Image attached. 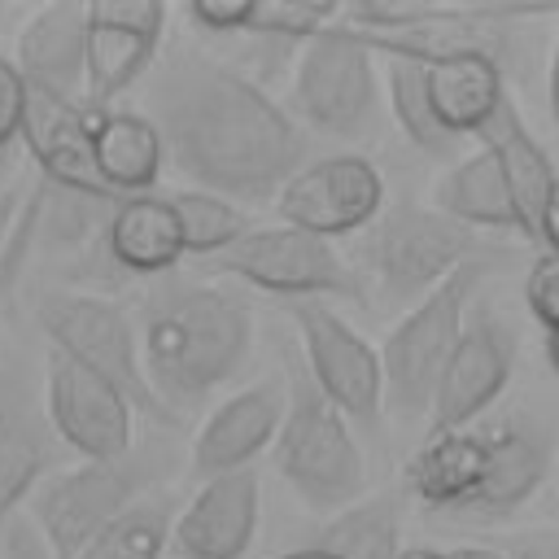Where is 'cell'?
Segmentation results:
<instances>
[{
  "label": "cell",
  "mask_w": 559,
  "mask_h": 559,
  "mask_svg": "<svg viewBox=\"0 0 559 559\" xmlns=\"http://www.w3.org/2000/svg\"><path fill=\"white\" fill-rule=\"evenodd\" d=\"M166 162L223 201H266L306 166V131L240 70L175 52L148 87Z\"/></svg>",
  "instance_id": "6da1fadb"
},
{
  "label": "cell",
  "mask_w": 559,
  "mask_h": 559,
  "mask_svg": "<svg viewBox=\"0 0 559 559\" xmlns=\"http://www.w3.org/2000/svg\"><path fill=\"white\" fill-rule=\"evenodd\" d=\"M140 358L170 415L197 411L249 358L253 310L240 293L197 275H157L140 297Z\"/></svg>",
  "instance_id": "7a4b0ae2"
},
{
  "label": "cell",
  "mask_w": 559,
  "mask_h": 559,
  "mask_svg": "<svg viewBox=\"0 0 559 559\" xmlns=\"http://www.w3.org/2000/svg\"><path fill=\"white\" fill-rule=\"evenodd\" d=\"M170 472L175 445L166 437H148L118 459H79L74 467H57L31 493L26 515L39 524L57 559H79L100 528H109L140 498L157 493Z\"/></svg>",
  "instance_id": "3957f363"
},
{
  "label": "cell",
  "mask_w": 559,
  "mask_h": 559,
  "mask_svg": "<svg viewBox=\"0 0 559 559\" xmlns=\"http://www.w3.org/2000/svg\"><path fill=\"white\" fill-rule=\"evenodd\" d=\"M35 323L57 354L87 367L105 384H114L135 406V415H144L153 428L175 432L183 424L179 415H170L162 406V397L153 393V384L144 376L140 332H135V319L127 314V306H118L105 293L52 284V288H39V297H35Z\"/></svg>",
  "instance_id": "277c9868"
},
{
  "label": "cell",
  "mask_w": 559,
  "mask_h": 559,
  "mask_svg": "<svg viewBox=\"0 0 559 559\" xmlns=\"http://www.w3.org/2000/svg\"><path fill=\"white\" fill-rule=\"evenodd\" d=\"M275 472L310 511H345L367 489L362 450L345 415L314 389L306 371H288V411L271 445Z\"/></svg>",
  "instance_id": "5b68a950"
},
{
  "label": "cell",
  "mask_w": 559,
  "mask_h": 559,
  "mask_svg": "<svg viewBox=\"0 0 559 559\" xmlns=\"http://www.w3.org/2000/svg\"><path fill=\"white\" fill-rule=\"evenodd\" d=\"M489 271L485 253L467 258L454 275H445L419 306L402 314V323L389 332L380 367H384V397L393 402L397 415L415 419L432 406V393L441 384V371L467 328V301Z\"/></svg>",
  "instance_id": "8992f818"
},
{
  "label": "cell",
  "mask_w": 559,
  "mask_h": 559,
  "mask_svg": "<svg viewBox=\"0 0 559 559\" xmlns=\"http://www.w3.org/2000/svg\"><path fill=\"white\" fill-rule=\"evenodd\" d=\"M476 231L454 223L441 210L419 205H389L367 227L362 258L384 288V301L419 306L445 275H454L467 258H476Z\"/></svg>",
  "instance_id": "52a82bcc"
},
{
  "label": "cell",
  "mask_w": 559,
  "mask_h": 559,
  "mask_svg": "<svg viewBox=\"0 0 559 559\" xmlns=\"http://www.w3.org/2000/svg\"><path fill=\"white\" fill-rule=\"evenodd\" d=\"M293 109L306 118V127L336 140H362L376 127V52L354 26H323L310 44H301V61L293 74Z\"/></svg>",
  "instance_id": "ba28073f"
},
{
  "label": "cell",
  "mask_w": 559,
  "mask_h": 559,
  "mask_svg": "<svg viewBox=\"0 0 559 559\" xmlns=\"http://www.w3.org/2000/svg\"><path fill=\"white\" fill-rule=\"evenodd\" d=\"M205 271L236 275L262 293H280L288 301H319V297H349L362 301V284L341 262V253L301 227L275 223V227H249L231 249L218 258H205Z\"/></svg>",
  "instance_id": "9c48e42d"
},
{
  "label": "cell",
  "mask_w": 559,
  "mask_h": 559,
  "mask_svg": "<svg viewBox=\"0 0 559 559\" xmlns=\"http://www.w3.org/2000/svg\"><path fill=\"white\" fill-rule=\"evenodd\" d=\"M293 328L301 336V354H306V376L314 380V389L345 415L358 424H376L380 402H384V367L380 354L323 301H293L288 306Z\"/></svg>",
  "instance_id": "30bf717a"
},
{
  "label": "cell",
  "mask_w": 559,
  "mask_h": 559,
  "mask_svg": "<svg viewBox=\"0 0 559 559\" xmlns=\"http://www.w3.org/2000/svg\"><path fill=\"white\" fill-rule=\"evenodd\" d=\"M380 210H384V179L362 153H332L306 162L275 197L280 223L323 240L371 227Z\"/></svg>",
  "instance_id": "8fae6325"
},
{
  "label": "cell",
  "mask_w": 559,
  "mask_h": 559,
  "mask_svg": "<svg viewBox=\"0 0 559 559\" xmlns=\"http://www.w3.org/2000/svg\"><path fill=\"white\" fill-rule=\"evenodd\" d=\"M44 415L79 459H118L135 445V406L57 349L44 358Z\"/></svg>",
  "instance_id": "7c38bea8"
},
{
  "label": "cell",
  "mask_w": 559,
  "mask_h": 559,
  "mask_svg": "<svg viewBox=\"0 0 559 559\" xmlns=\"http://www.w3.org/2000/svg\"><path fill=\"white\" fill-rule=\"evenodd\" d=\"M166 4L157 0H87V109H109L157 57Z\"/></svg>",
  "instance_id": "4fadbf2b"
},
{
  "label": "cell",
  "mask_w": 559,
  "mask_h": 559,
  "mask_svg": "<svg viewBox=\"0 0 559 559\" xmlns=\"http://www.w3.org/2000/svg\"><path fill=\"white\" fill-rule=\"evenodd\" d=\"M511 362H515V345H511V332L502 328V319H493V310H480L476 319H467V328L441 371V384L432 393L428 437L472 428L507 389Z\"/></svg>",
  "instance_id": "5bb4252c"
},
{
  "label": "cell",
  "mask_w": 559,
  "mask_h": 559,
  "mask_svg": "<svg viewBox=\"0 0 559 559\" xmlns=\"http://www.w3.org/2000/svg\"><path fill=\"white\" fill-rule=\"evenodd\" d=\"M61 441L44 415L35 380L4 362L0 367V528L31 502L44 476L61 467Z\"/></svg>",
  "instance_id": "9a60e30c"
},
{
  "label": "cell",
  "mask_w": 559,
  "mask_h": 559,
  "mask_svg": "<svg viewBox=\"0 0 559 559\" xmlns=\"http://www.w3.org/2000/svg\"><path fill=\"white\" fill-rule=\"evenodd\" d=\"M284 411H288V384L280 380H258L231 393L223 406L210 411V419L192 437V450H188L192 476L214 480V476L253 467V459L275 445Z\"/></svg>",
  "instance_id": "2e32d148"
},
{
  "label": "cell",
  "mask_w": 559,
  "mask_h": 559,
  "mask_svg": "<svg viewBox=\"0 0 559 559\" xmlns=\"http://www.w3.org/2000/svg\"><path fill=\"white\" fill-rule=\"evenodd\" d=\"M258 533V472H227L201 480V489L175 515L179 559H245Z\"/></svg>",
  "instance_id": "e0dca14e"
},
{
  "label": "cell",
  "mask_w": 559,
  "mask_h": 559,
  "mask_svg": "<svg viewBox=\"0 0 559 559\" xmlns=\"http://www.w3.org/2000/svg\"><path fill=\"white\" fill-rule=\"evenodd\" d=\"M17 74L26 87L83 105L87 92V4L52 0L39 4L17 31Z\"/></svg>",
  "instance_id": "ac0fdd59"
},
{
  "label": "cell",
  "mask_w": 559,
  "mask_h": 559,
  "mask_svg": "<svg viewBox=\"0 0 559 559\" xmlns=\"http://www.w3.org/2000/svg\"><path fill=\"white\" fill-rule=\"evenodd\" d=\"M17 144L31 153L39 179H48L57 188L109 197L96 175V157H92V109L87 105L26 87V114H22Z\"/></svg>",
  "instance_id": "d6986e66"
},
{
  "label": "cell",
  "mask_w": 559,
  "mask_h": 559,
  "mask_svg": "<svg viewBox=\"0 0 559 559\" xmlns=\"http://www.w3.org/2000/svg\"><path fill=\"white\" fill-rule=\"evenodd\" d=\"M489 437V463L485 476L476 485V493L454 511V515H472V520H502L511 511H520L537 485L546 480L550 467V437L542 424H533L528 415H507L502 424L485 428Z\"/></svg>",
  "instance_id": "ffe728a7"
},
{
  "label": "cell",
  "mask_w": 559,
  "mask_h": 559,
  "mask_svg": "<svg viewBox=\"0 0 559 559\" xmlns=\"http://www.w3.org/2000/svg\"><path fill=\"white\" fill-rule=\"evenodd\" d=\"M105 253L122 275L157 280L170 275L183 258V231L170 197H122L105 227Z\"/></svg>",
  "instance_id": "44dd1931"
},
{
  "label": "cell",
  "mask_w": 559,
  "mask_h": 559,
  "mask_svg": "<svg viewBox=\"0 0 559 559\" xmlns=\"http://www.w3.org/2000/svg\"><path fill=\"white\" fill-rule=\"evenodd\" d=\"M92 157L105 192L118 201L144 197L166 166L157 127L135 109H92Z\"/></svg>",
  "instance_id": "7402d4cb"
},
{
  "label": "cell",
  "mask_w": 559,
  "mask_h": 559,
  "mask_svg": "<svg viewBox=\"0 0 559 559\" xmlns=\"http://www.w3.org/2000/svg\"><path fill=\"white\" fill-rule=\"evenodd\" d=\"M485 140V148L498 157L502 166V179L511 188V201H515V214H520V231L528 240H537V223H542V210L550 201V188L559 179V170L550 166L546 148L533 140V131L524 127L520 109L511 105V96L498 105V114L489 118V127L476 135Z\"/></svg>",
  "instance_id": "603a6c76"
},
{
  "label": "cell",
  "mask_w": 559,
  "mask_h": 559,
  "mask_svg": "<svg viewBox=\"0 0 559 559\" xmlns=\"http://www.w3.org/2000/svg\"><path fill=\"white\" fill-rule=\"evenodd\" d=\"M485 463H489V437H485V428L424 437L419 454L411 459L406 485H411V493L424 507L454 515L476 493V485L485 476Z\"/></svg>",
  "instance_id": "cb8c5ba5"
},
{
  "label": "cell",
  "mask_w": 559,
  "mask_h": 559,
  "mask_svg": "<svg viewBox=\"0 0 559 559\" xmlns=\"http://www.w3.org/2000/svg\"><path fill=\"white\" fill-rule=\"evenodd\" d=\"M428 74V100L437 122L463 140V135H480L489 127V118L498 114V105L507 100L502 92V70L489 57H459V61H441V66H424Z\"/></svg>",
  "instance_id": "d4e9b609"
},
{
  "label": "cell",
  "mask_w": 559,
  "mask_h": 559,
  "mask_svg": "<svg viewBox=\"0 0 559 559\" xmlns=\"http://www.w3.org/2000/svg\"><path fill=\"white\" fill-rule=\"evenodd\" d=\"M437 210L450 214L463 227H515L520 231V214L511 201V188L502 179L498 157L480 144L472 157H463L459 166H450L437 183Z\"/></svg>",
  "instance_id": "484cf974"
},
{
  "label": "cell",
  "mask_w": 559,
  "mask_h": 559,
  "mask_svg": "<svg viewBox=\"0 0 559 559\" xmlns=\"http://www.w3.org/2000/svg\"><path fill=\"white\" fill-rule=\"evenodd\" d=\"M397 498L393 493H376V498H358L354 507L336 511L306 546L332 555V559H397Z\"/></svg>",
  "instance_id": "4316f807"
},
{
  "label": "cell",
  "mask_w": 559,
  "mask_h": 559,
  "mask_svg": "<svg viewBox=\"0 0 559 559\" xmlns=\"http://www.w3.org/2000/svg\"><path fill=\"white\" fill-rule=\"evenodd\" d=\"M175 498L166 489L140 498L131 511H122L109 528H100L83 550L79 559H162L166 546H170V533H175Z\"/></svg>",
  "instance_id": "83f0119b"
},
{
  "label": "cell",
  "mask_w": 559,
  "mask_h": 559,
  "mask_svg": "<svg viewBox=\"0 0 559 559\" xmlns=\"http://www.w3.org/2000/svg\"><path fill=\"white\" fill-rule=\"evenodd\" d=\"M170 205H175V218L183 231V253H192V258H218L240 236H249V214L236 201H223L214 192L179 188V192H170Z\"/></svg>",
  "instance_id": "f1b7e54d"
},
{
  "label": "cell",
  "mask_w": 559,
  "mask_h": 559,
  "mask_svg": "<svg viewBox=\"0 0 559 559\" xmlns=\"http://www.w3.org/2000/svg\"><path fill=\"white\" fill-rule=\"evenodd\" d=\"M389 109L397 118V127L406 131V140L428 153V157H445L454 153V135L437 122L432 114V100H428V74L419 61H402V57H389Z\"/></svg>",
  "instance_id": "f546056e"
},
{
  "label": "cell",
  "mask_w": 559,
  "mask_h": 559,
  "mask_svg": "<svg viewBox=\"0 0 559 559\" xmlns=\"http://www.w3.org/2000/svg\"><path fill=\"white\" fill-rule=\"evenodd\" d=\"M332 17H341L336 4H310V0H253L249 9V35H266V39H293V44H310Z\"/></svg>",
  "instance_id": "4dcf8cb0"
},
{
  "label": "cell",
  "mask_w": 559,
  "mask_h": 559,
  "mask_svg": "<svg viewBox=\"0 0 559 559\" xmlns=\"http://www.w3.org/2000/svg\"><path fill=\"white\" fill-rule=\"evenodd\" d=\"M524 301L533 310V319L555 332L559 328V253H542L528 275H524Z\"/></svg>",
  "instance_id": "1f68e13d"
},
{
  "label": "cell",
  "mask_w": 559,
  "mask_h": 559,
  "mask_svg": "<svg viewBox=\"0 0 559 559\" xmlns=\"http://www.w3.org/2000/svg\"><path fill=\"white\" fill-rule=\"evenodd\" d=\"M26 114V79L9 57H0V148H17Z\"/></svg>",
  "instance_id": "d6a6232c"
},
{
  "label": "cell",
  "mask_w": 559,
  "mask_h": 559,
  "mask_svg": "<svg viewBox=\"0 0 559 559\" xmlns=\"http://www.w3.org/2000/svg\"><path fill=\"white\" fill-rule=\"evenodd\" d=\"M0 559H57V555H52L48 537L39 533V524H35L26 511H17V515L0 528Z\"/></svg>",
  "instance_id": "836d02e7"
},
{
  "label": "cell",
  "mask_w": 559,
  "mask_h": 559,
  "mask_svg": "<svg viewBox=\"0 0 559 559\" xmlns=\"http://www.w3.org/2000/svg\"><path fill=\"white\" fill-rule=\"evenodd\" d=\"M249 9H253V0H192V4H188V17H192L201 31L236 35V31L249 26Z\"/></svg>",
  "instance_id": "e575fe53"
},
{
  "label": "cell",
  "mask_w": 559,
  "mask_h": 559,
  "mask_svg": "<svg viewBox=\"0 0 559 559\" xmlns=\"http://www.w3.org/2000/svg\"><path fill=\"white\" fill-rule=\"evenodd\" d=\"M515 559H559V533L533 528V533L515 537Z\"/></svg>",
  "instance_id": "d590c367"
},
{
  "label": "cell",
  "mask_w": 559,
  "mask_h": 559,
  "mask_svg": "<svg viewBox=\"0 0 559 559\" xmlns=\"http://www.w3.org/2000/svg\"><path fill=\"white\" fill-rule=\"evenodd\" d=\"M537 245H546V253H559V179L550 188V201L542 210V223H537Z\"/></svg>",
  "instance_id": "8d00e7d4"
},
{
  "label": "cell",
  "mask_w": 559,
  "mask_h": 559,
  "mask_svg": "<svg viewBox=\"0 0 559 559\" xmlns=\"http://www.w3.org/2000/svg\"><path fill=\"white\" fill-rule=\"evenodd\" d=\"M22 197H26V192H17L13 183L0 188V240H4V231H9V223H13V214H17V205H22Z\"/></svg>",
  "instance_id": "74e56055"
},
{
  "label": "cell",
  "mask_w": 559,
  "mask_h": 559,
  "mask_svg": "<svg viewBox=\"0 0 559 559\" xmlns=\"http://www.w3.org/2000/svg\"><path fill=\"white\" fill-rule=\"evenodd\" d=\"M550 118H555V127H559V44H555V52H550Z\"/></svg>",
  "instance_id": "f35d334b"
},
{
  "label": "cell",
  "mask_w": 559,
  "mask_h": 559,
  "mask_svg": "<svg viewBox=\"0 0 559 559\" xmlns=\"http://www.w3.org/2000/svg\"><path fill=\"white\" fill-rule=\"evenodd\" d=\"M445 559H502V555L489 546H454V550H445Z\"/></svg>",
  "instance_id": "ab89813d"
},
{
  "label": "cell",
  "mask_w": 559,
  "mask_h": 559,
  "mask_svg": "<svg viewBox=\"0 0 559 559\" xmlns=\"http://www.w3.org/2000/svg\"><path fill=\"white\" fill-rule=\"evenodd\" d=\"M13 166H17V148H0V188L13 183Z\"/></svg>",
  "instance_id": "60d3db41"
},
{
  "label": "cell",
  "mask_w": 559,
  "mask_h": 559,
  "mask_svg": "<svg viewBox=\"0 0 559 559\" xmlns=\"http://www.w3.org/2000/svg\"><path fill=\"white\" fill-rule=\"evenodd\" d=\"M275 559H332V555H323V550H314V546H297V550H284V555H275Z\"/></svg>",
  "instance_id": "b9f144b4"
},
{
  "label": "cell",
  "mask_w": 559,
  "mask_h": 559,
  "mask_svg": "<svg viewBox=\"0 0 559 559\" xmlns=\"http://www.w3.org/2000/svg\"><path fill=\"white\" fill-rule=\"evenodd\" d=\"M397 559H445V550H428V546H415V550H397Z\"/></svg>",
  "instance_id": "7bdbcfd3"
},
{
  "label": "cell",
  "mask_w": 559,
  "mask_h": 559,
  "mask_svg": "<svg viewBox=\"0 0 559 559\" xmlns=\"http://www.w3.org/2000/svg\"><path fill=\"white\" fill-rule=\"evenodd\" d=\"M546 358H550V367H555V376H559V328L546 332Z\"/></svg>",
  "instance_id": "ee69618b"
},
{
  "label": "cell",
  "mask_w": 559,
  "mask_h": 559,
  "mask_svg": "<svg viewBox=\"0 0 559 559\" xmlns=\"http://www.w3.org/2000/svg\"><path fill=\"white\" fill-rule=\"evenodd\" d=\"M0 17H4V4H0Z\"/></svg>",
  "instance_id": "f6af8a7d"
}]
</instances>
